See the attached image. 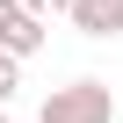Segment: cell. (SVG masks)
I'll list each match as a JSON object with an SVG mask.
<instances>
[{
    "mask_svg": "<svg viewBox=\"0 0 123 123\" xmlns=\"http://www.w3.org/2000/svg\"><path fill=\"white\" fill-rule=\"evenodd\" d=\"M36 123H116V87L109 80H65L43 94Z\"/></svg>",
    "mask_w": 123,
    "mask_h": 123,
    "instance_id": "obj_1",
    "label": "cell"
},
{
    "mask_svg": "<svg viewBox=\"0 0 123 123\" xmlns=\"http://www.w3.org/2000/svg\"><path fill=\"white\" fill-rule=\"evenodd\" d=\"M43 36H51V29L22 7V0H0V51H7V58H36Z\"/></svg>",
    "mask_w": 123,
    "mask_h": 123,
    "instance_id": "obj_2",
    "label": "cell"
},
{
    "mask_svg": "<svg viewBox=\"0 0 123 123\" xmlns=\"http://www.w3.org/2000/svg\"><path fill=\"white\" fill-rule=\"evenodd\" d=\"M80 36H123V0H73V15H65Z\"/></svg>",
    "mask_w": 123,
    "mask_h": 123,
    "instance_id": "obj_3",
    "label": "cell"
},
{
    "mask_svg": "<svg viewBox=\"0 0 123 123\" xmlns=\"http://www.w3.org/2000/svg\"><path fill=\"white\" fill-rule=\"evenodd\" d=\"M15 87H22V58H7V51H0V109L15 101Z\"/></svg>",
    "mask_w": 123,
    "mask_h": 123,
    "instance_id": "obj_4",
    "label": "cell"
},
{
    "mask_svg": "<svg viewBox=\"0 0 123 123\" xmlns=\"http://www.w3.org/2000/svg\"><path fill=\"white\" fill-rule=\"evenodd\" d=\"M22 7H29L36 22H51V15H73V0H22Z\"/></svg>",
    "mask_w": 123,
    "mask_h": 123,
    "instance_id": "obj_5",
    "label": "cell"
},
{
    "mask_svg": "<svg viewBox=\"0 0 123 123\" xmlns=\"http://www.w3.org/2000/svg\"><path fill=\"white\" fill-rule=\"evenodd\" d=\"M0 123H7V109H0Z\"/></svg>",
    "mask_w": 123,
    "mask_h": 123,
    "instance_id": "obj_6",
    "label": "cell"
}]
</instances>
